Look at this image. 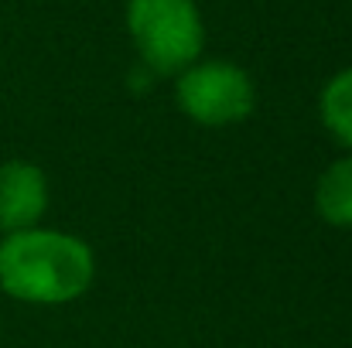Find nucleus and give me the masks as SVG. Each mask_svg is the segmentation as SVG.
<instances>
[{"instance_id": "obj_4", "label": "nucleus", "mask_w": 352, "mask_h": 348, "mask_svg": "<svg viewBox=\"0 0 352 348\" xmlns=\"http://www.w3.org/2000/svg\"><path fill=\"white\" fill-rule=\"evenodd\" d=\"M48 209V178L38 164H0V232L34 229Z\"/></svg>"}, {"instance_id": "obj_6", "label": "nucleus", "mask_w": 352, "mask_h": 348, "mask_svg": "<svg viewBox=\"0 0 352 348\" xmlns=\"http://www.w3.org/2000/svg\"><path fill=\"white\" fill-rule=\"evenodd\" d=\"M322 119L329 133L352 150V69L332 76V82L322 89Z\"/></svg>"}, {"instance_id": "obj_3", "label": "nucleus", "mask_w": 352, "mask_h": 348, "mask_svg": "<svg viewBox=\"0 0 352 348\" xmlns=\"http://www.w3.org/2000/svg\"><path fill=\"white\" fill-rule=\"evenodd\" d=\"M178 110L202 126H233L253 113L256 89L246 69L233 62H195L178 72Z\"/></svg>"}, {"instance_id": "obj_2", "label": "nucleus", "mask_w": 352, "mask_h": 348, "mask_svg": "<svg viewBox=\"0 0 352 348\" xmlns=\"http://www.w3.org/2000/svg\"><path fill=\"white\" fill-rule=\"evenodd\" d=\"M126 27L154 76L185 72L206 45V24L195 0H130Z\"/></svg>"}, {"instance_id": "obj_1", "label": "nucleus", "mask_w": 352, "mask_h": 348, "mask_svg": "<svg viewBox=\"0 0 352 348\" xmlns=\"http://www.w3.org/2000/svg\"><path fill=\"white\" fill-rule=\"evenodd\" d=\"M96 277L93 249L62 229H21L0 239V287L24 304H69L89 290Z\"/></svg>"}, {"instance_id": "obj_5", "label": "nucleus", "mask_w": 352, "mask_h": 348, "mask_svg": "<svg viewBox=\"0 0 352 348\" xmlns=\"http://www.w3.org/2000/svg\"><path fill=\"white\" fill-rule=\"evenodd\" d=\"M315 209L329 226L352 229V154L336 161L315 188Z\"/></svg>"}]
</instances>
